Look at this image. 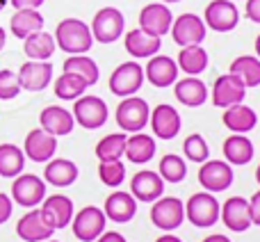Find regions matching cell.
<instances>
[{"label":"cell","instance_id":"obj_14","mask_svg":"<svg viewBox=\"0 0 260 242\" xmlns=\"http://www.w3.org/2000/svg\"><path fill=\"white\" fill-rule=\"evenodd\" d=\"M41 217L53 231L64 229L73 220V201L64 194H50L41 201Z\"/></svg>","mask_w":260,"mask_h":242},{"label":"cell","instance_id":"obj_20","mask_svg":"<svg viewBox=\"0 0 260 242\" xmlns=\"http://www.w3.org/2000/svg\"><path fill=\"white\" fill-rule=\"evenodd\" d=\"M148 124H151V130L157 139H174L180 133L183 121H180L178 110H174L167 103H160L155 105V110H151Z\"/></svg>","mask_w":260,"mask_h":242},{"label":"cell","instance_id":"obj_52","mask_svg":"<svg viewBox=\"0 0 260 242\" xmlns=\"http://www.w3.org/2000/svg\"><path fill=\"white\" fill-rule=\"evenodd\" d=\"M256 180L260 183V165H258V169H256Z\"/></svg>","mask_w":260,"mask_h":242},{"label":"cell","instance_id":"obj_22","mask_svg":"<svg viewBox=\"0 0 260 242\" xmlns=\"http://www.w3.org/2000/svg\"><path fill=\"white\" fill-rule=\"evenodd\" d=\"M53 233H55V231L44 222L39 208H32V210H27L25 215L18 220V224H16V235L21 240H25V242H44V240H50V238H53Z\"/></svg>","mask_w":260,"mask_h":242},{"label":"cell","instance_id":"obj_41","mask_svg":"<svg viewBox=\"0 0 260 242\" xmlns=\"http://www.w3.org/2000/svg\"><path fill=\"white\" fill-rule=\"evenodd\" d=\"M183 151H185V158L192 162H206L208 160V144L203 139V135L199 133H192L183 144Z\"/></svg>","mask_w":260,"mask_h":242},{"label":"cell","instance_id":"obj_34","mask_svg":"<svg viewBox=\"0 0 260 242\" xmlns=\"http://www.w3.org/2000/svg\"><path fill=\"white\" fill-rule=\"evenodd\" d=\"M25 167V153L14 144H0V176L3 178H16L23 174Z\"/></svg>","mask_w":260,"mask_h":242},{"label":"cell","instance_id":"obj_16","mask_svg":"<svg viewBox=\"0 0 260 242\" xmlns=\"http://www.w3.org/2000/svg\"><path fill=\"white\" fill-rule=\"evenodd\" d=\"M18 82H21V89L25 92H44L46 87L53 80V64L46 59V62H39V59H30L25 62L21 69H18Z\"/></svg>","mask_w":260,"mask_h":242},{"label":"cell","instance_id":"obj_49","mask_svg":"<svg viewBox=\"0 0 260 242\" xmlns=\"http://www.w3.org/2000/svg\"><path fill=\"white\" fill-rule=\"evenodd\" d=\"M155 242H183V240L176 238V235H171V233H165V235H160Z\"/></svg>","mask_w":260,"mask_h":242},{"label":"cell","instance_id":"obj_38","mask_svg":"<svg viewBox=\"0 0 260 242\" xmlns=\"http://www.w3.org/2000/svg\"><path fill=\"white\" fill-rule=\"evenodd\" d=\"M87 92V82L73 73H62L55 80V96L62 101H76Z\"/></svg>","mask_w":260,"mask_h":242},{"label":"cell","instance_id":"obj_11","mask_svg":"<svg viewBox=\"0 0 260 242\" xmlns=\"http://www.w3.org/2000/svg\"><path fill=\"white\" fill-rule=\"evenodd\" d=\"M171 37L174 41L183 48V46H197L203 44L208 35V27L203 23V18H199L197 14H180L174 23H171Z\"/></svg>","mask_w":260,"mask_h":242},{"label":"cell","instance_id":"obj_21","mask_svg":"<svg viewBox=\"0 0 260 242\" xmlns=\"http://www.w3.org/2000/svg\"><path fill=\"white\" fill-rule=\"evenodd\" d=\"M219 217L226 224V229L233 233H244L251 226V213H249V201L244 197H231L219 208Z\"/></svg>","mask_w":260,"mask_h":242},{"label":"cell","instance_id":"obj_35","mask_svg":"<svg viewBox=\"0 0 260 242\" xmlns=\"http://www.w3.org/2000/svg\"><path fill=\"white\" fill-rule=\"evenodd\" d=\"M231 73L244 82V87H258L260 85V59L253 55H240L231 62Z\"/></svg>","mask_w":260,"mask_h":242},{"label":"cell","instance_id":"obj_43","mask_svg":"<svg viewBox=\"0 0 260 242\" xmlns=\"http://www.w3.org/2000/svg\"><path fill=\"white\" fill-rule=\"evenodd\" d=\"M12 210H14V201L7 194L0 192V224H5V222L12 217Z\"/></svg>","mask_w":260,"mask_h":242},{"label":"cell","instance_id":"obj_53","mask_svg":"<svg viewBox=\"0 0 260 242\" xmlns=\"http://www.w3.org/2000/svg\"><path fill=\"white\" fill-rule=\"evenodd\" d=\"M9 0H0V9H5V5H7Z\"/></svg>","mask_w":260,"mask_h":242},{"label":"cell","instance_id":"obj_2","mask_svg":"<svg viewBox=\"0 0 260 242\" xmlns=\"http://www.w3.org/2000/svg\"><path fill=\"white\" fill-rule=\"evenodd\" d=\"M219 201L212 197V192H197L185 203V217L197 229H210L219 220Z\"/></svg>","mask_w":260,"mask_h":242},{"label":"cell","instance_id":"obj_26","mask_svg":"<svg viewBox=\"0 0 260 242\" xmlns=\"http://www.w3.org/2000/svg\"><path fill=\"white\" fill-rule=\"evenodd\" d=\"M123 46H126L128 55H133L135 59H139V57H153V55H157V50H160L162 39H160V37L148 35V32H144L142 27H135V30H130L128 35H126V39H123Z\"/></svg>","mask_w":260,"mask_h":242},{"label":"cell","instance_id":"obj_1","mask_svg":"<svg viewBox=\"0 0 260 242\" xmlns=\"http://www.w3.org/2000/svg\"><path fill=\"white\" fill-rule=\"evenodd\" d=\"M55 44L69 55H82L94 46L91 27L80 18H64L55 27Z\"/></svg>","mask_w":260,"mask_h":242},{"label":"cell","instance_id":"obj_3","mask_svg":"<svg viewBox=\"0 0 260 242\" xmlns=\"http://www.w3.org/2000/svg\"><path fill=\"white\" fill-rule=\"evenodd\" d=\"M151 108L139 96H126L117 108V126L123 133H142L148 126Z\"/></svg>","mask_w":260,"mask_h":242},{"label":"cell","instance_id":"obj_33","mask_svg":"<svg viewBox=\"0 0 260 242\" xmlns=\"http://www.w3.org/2000/svg\"><path fill=\"white\" fill-rule=\"evenodd\" d=\"M55 48H57L55 37L48 35V32H44V30H39V32H35V35H30V37L23 39V50H25V55L30 59L46 62V59L53 57Z\"/></svg>","mask_w":260,"mask_h":242},{"label":"cell","instance_id":"obj_31","mask_svg":"<svg viewBox=\"0 0 260 242\" xmlns=\"http://www.w3.org/2000/svg\"><path fill=\"white\" fill-rule=\"evenodd\" d=\"M208 62H210V57H208L206 48H201V44L183 46L178 53V59H176L178 69L183 73H187V76H199V73H203L208 69Z\"/></svg>","mask_w":260,"mask_h":242},{"label":"cell","instance_id":"obj_45","mask_svg":"<svg viewBox=\"0 0 260 242\" xmlns=\"http://www.w3.org/2000/svg\"><path fill=\"white\" fill-rule=\"evenodd\" d=\"M16 9H39L46 0H9Z\"/></svg>","mask_w":260,"mask_h":242},{"label":"cell","instance_id":"obj_8","mask_svg":"<svg viewBox=\"0 0 260 242\" xmlns=\"http://www.w3.org/2000/svg\"><path fill=\"white\" fill-rule=\"evenodd\" d=\"M151 222L162 231H174L185 222V203L176 197H160L151 206Z\"/></svg>","mask_w":260,"mask_h":242},{"label":"cell","instance_id":"obj_17","mask_svg":"<svg viewBox=\"0 0 260 242\" xmlns=\"http://www.w3.org/2000/svg\"><path fill=\"white\" fill-rule=\"evenodd\" d=\"M171 23L174 16L165 3H151L139 12V27L153 37H165L171 30Z\"/></svg>","mask_w":260,"mask_h":242},{"label":"cell","instance_id":"obj_18","mask_svg":"<svg viewBox=\"0 0 260 242\" xmlns=\"http://www.w3.org/2000/svg\"><path fill=\"white\" fill-rule=\"evenodd\" d=\"M130 194L137 201L153 203L155 199H160L165 194V180L160 178V174L153 169H142L133 176L130 180Z\"/></svg>","mask_w":260,"mask_h":242},{"label":"cell","instance_id":"obj_24","mask_svg":"<svg viewBox=\"0 0 260 242\" xmlns=\"http://www.w3.org/2000/svg\"><path fill=\"white\" fill-rule=\"evenodd\" d=\"M174 94L178 103L187 105V108H199L208 101V87L199 76H187L174 82Z\"/></svg>","mask_w":260,"mask_h":242},{"label":"cell","instance_id":"obj_42","mask_svg":"<svg viewBox=\"0 0 260 242\" xmlns=\"http://www.w3.org/2000/svg\"><path fill=\"white\" fill-rule=\"evenodd\" d=\"M21 94V82H18V76L9 69H3L0 71V101H12Z\"/></svg>","mask_w":260,"mask_h":242},{"label":"cell","instance_id":"obj_51","mask_svg":"<svg viewBox=\"0 0 260 242\" xmlns=\"http://www.w3.org/2000/svg\"><path fill=\"white\" fill-rule=\"evenodd\" d=\"M256 55H258V59H260V35H258V39H256Z\"/></svg>","mask_w":260,"mask_h":242},{"label":"cell","instance_id":"obj_12","mask_svg":"<svg viewBox=\"0 0 260 242\" xmlns=\"http://www.w3.org/2000/svg\"><path fill=\"white\" fill-rule=\"evenodd\" d=\"M244 96H247V87L235 73H224L212 85V105L215 108L226 110L231 105H238L244 101Z\"/></svg>","mask_w":260,"mask_h":242},{"label":"cell","instance_id":"obj_4","mask_svg":"<svg viewBox=\"0 0 260 242\" xmlns=\"http://www.w3.org/2000/svg\"><path fill=\"white\" fill-rule=\"evenodd\" d=\"M123 27H126L123 14L117 7H103L96 12L91 21V37L101 44H114L123 35Z\"/></svg>","mask_w":260,"mask_h":242},{"label":"cell","instance_id":"obj_47","mask_svg":"<svg viewBox=\"0 0 260 242\" xmlns=\"http://www.w3.org/2000/svg\"><path fill=\"white\" fill-rule=\"evenodd\" d=\"M94 242H128V240L121 233H117V231H103Z\"/></svg>","mask_w":260,"mask_h":242},{"label":"cell","instance_id":"obj_6","mask_svg":"<svg viewBox=\"0 0 260 242\" xmlns=\"http://www.w3.org/2000/svg\"><path fill=\"white\" fill-rule=\"evenodd\" d=\"M105 224H108V217L99 206H85L71 220L73 235L80 242H94L105 231Z\"/></svg>","mask_w":260,"mask_h":242},{"label":"cell","instance_id":"obj_30","mask_svg":"<svg viewBox=\"0 0 260 242\" xmlns=\"http://www.w3.org/2000/svg\"><path fill=\"white\" fill-rule=\"evenodd\" d=\"M123 156L128 158L135 165H146V162L153 160L155 156V139L151 135L144 133H133L126 142V153Z\"/></svg>","mask_w":260,"mask_h":242},{"label":"cell","instance_id":"obj_28","mask_svg":"<svg viewBox=\"0 0 260 242\" xmlns=\"http://www.w3.org/2000/svg\"><path fill=\"white\" fill-rule=\"evenodd\" d=\"M221 121H224V126L229 130L244 135V133H251V130L256 128L258 114H256V110H251L249 105L238 103V105H231V108L224 110V114H221Z\"/></svg>","mask_w":260,"mask_h":242},{"label":"cell","instance_id":"obj_55","mask_svg":"<svg viewBox=\"0 0 260 242\" xmlns=\"http://www.w3.org/2000/svg\"><path fill=\"white\" fill-rule=\"evenodd\" d=\"M44 242H57V240H44Z\"/></svg>","mask_w":260,"mask_h":242},{"label":"cell","instance_id":"obj_10","mask_svg":"<svg viewBox=\"0 0 260 242\" xmlns=\"http://www.w3.org/2000/svg\"><path fill=\"white\" fill-rule=\"evenodd\" d=\"M240 12L233 0H210L203 14V23L212 32H231L238 27Z\"/></svg>","mask_w":260,"mask_h":242},{"label":"cell","instance_id":"obj_7","mask_svg":"<svg viewBox=\"0 0 260 242\" xmlns=\"http://www.w3.org/2000/svg\"><path fill=\"white\" fill-rule=\"evenodd\" d=\"M144 85V69L137 62H123L110 76V92L114 96H135Z\"/></svg>","mask_w":260,"mask_h":242},{"label":"cell","instance_id":"obj_9","mask_svg":"<svg viewBox=\"0 0 260 242\" xmlns=\"http://www.w3.org/2000/svg\"><path fill=\"white\" fill-rule=\"evenodd\" d=\"M46 199V183L37 174H18L12 183V201L23 208H37Z\"/></svg>","mask_w":260,"mask_h":242},{"label":"cell","instance_id":"obj_46","mask_svg":"<svg viewBox=\"0 0 260 242\" xmlns=\"http://www.w3.org/2000/svg\"><path fill=\"white\" fill-rule=\"evenodd\" d=\"M247 16L253 23H260V0H247Z\"/></svg>","mask_w":260,"mask_h":242},{"label":"cell","instance_id":"obj_44","mask_svg":"<svg viewBox=\"0 0 260 242\" xmlns=\"http://www.w3.org/2000/svg\"><path fill=\"white\" fill-rule=\"evenodd\" d=\"M249 213H251V224L260 226V190L249 199Z\"/></svg>","mask_w":260,"mask_h":242},{"label":"cell","instance_id":"obj_15","mask_svg":"<svg viewBox=\"0 0 260 242\" xmlns=\"http://www.w3.org/2000/svg\"><path fill=\"white\" fill-rule=\"evenodd\" d=\"M57 151V137L50 133H46L44 128H35L25 135V144H23V153L25 158H30L32 162H48Z\"/></svg>","mask_w":260,"mask_h":242},{"label":"cell","instance_id":"obj_29","mask_svg":"<svg viewBox=\"0 0 260 242\" xmlns=\"http://www.w3.org/2000/svg\"><path fill=\"white\" fill-rule=\"evenodd\" d=\"M9 30L16 39H25L44 30V16L39 14V9H16V14L9 18Z\"/></svg>","mask_w":260,"mask_h":242},{"label":"cell","instance_id":"obj_40","mask_svg":"<svg viewBox=\"0 0 260 242\" xmlns=\"http://www.w3.org/2000/svg\"><path fill=\"white\" fill-rule=\"evenodd\" d=\"M99 176L108 188H119L126 178V165L121 160H112V162H101L99 165Z\"/></svg>","mask_w":260,"mask_h":242},{"label":"cell","instance_id":"obj_32","mask_svg":"<svg viewBox=\"0 0 260 242\" xmlns=\"http://www.w3.org/2000/svg\"><path fill=\"white\" fill-rule=\"evenodd\" d=\"M224 158L229 165H247L253 160V144L247 135L233 133L224 142Z\"/></svg>","mask_w":260,"mask_h":242},{"label":"cell","instance_id":"obj_39","mask_svg":"<svg viewBox=\"0 0 260 242\" xmlns=\"http://www.w3.org/2000/svg\"><path fill=\"white\" fill-rule=\"evenodd\" d=\"M157 174H160V178L165 180V183H180V180H185V176H187V165H185V160L180 156L169 153V156H165L160 160Z\"/></svg>","mask_w":260,"mask_h":242},{"label":"cell","instance_id":"obj_48","mask_svg":"<svg viewBox=\"0 0 260 242\" xmlns=\"http://www.w3.org/2000/svg\"><path fill=\"white\" fill-rule=\"evenodd\" d=\"M203 242H231L226 235H221V233H215V235H208V238H203Z\"/></svg>","mask_w":260,"mask_h":242},{"label":"cell","instance_id":"obj_36","mask_svg":"<svg viewBox=\"0 0 260 242\" xmlns=\"http://www.w3.org/2000/svg\"><path fill=\"white\" fill-rule=\"evenodd\" d=\"M64 73H73V76L82 78L87 82V87L96 85L99 82V67L91 57L87 55H71V57L64 62Z\"/></svg>","mask_w":260,"mask_h":242},{"label":"cell","instance_id":"obj_13","mask_svg":"<svg viewBox=\"0 0 260 242\" xmlns=\"http://www.w3.org/2000/svg\"><path fill=\"white\" fill-rule=\"evenodd\" d=\"M199 183L206 192H224L233 185V167L224 160H206L199 169Z\"/></svg>","mask_w":260,"mask_h":242},{"label":"cell","instance_id":"obj_54","mask_svg":"<svg viewBox=\"0 0 260 242\" xmlns=\"http://www.w3.org/2000/svg\"><path fill=\"white\" fill-rule=\"evenodd\" d=\"M165 5H169V3H180V0H162Z\"/></svg>","mask_w":260,"mask_h":242},{"label":"cell","instance_id":"obj_27","mask_svg":"<svg viewBox=\"0 0 260 242\" xmlns=\"http://www.w3.org/2000/svg\"><path fill=\"white\" fill-rule=\"evenodd\" d=\"M44 180L55 188H69L78 180V167L76 162L67 160V158H50L46 162Z\"/></svg>","mask_w":260,"mask_h":242},{"label":"cell","instance_id":"obj_23","mask_svg":"<svg viewBox=\"0 0 260 242\" xmlns=\"http://www.w3.org/2000/svg\"><path fill=\"white\" fill-rule=\"evenodd\" d=\"M103 213L108 220L117 222V224H126V222H130L135 217V213H137V199L130 192L117 190V192H112L105 199Z\"/></svg>","mask_w":260,"mask_h":242},{"label":"cell","instance_id":"obj_37","mask_svg":"<svg viewBox=\"0 0 260 242\" xmlns=\"http://www.w3.org/2000/svg\"><path fill=\"white\" fill-rule=\"evenodd\" d=\"M126 142H128V135L126 133L105 135V137L96 144V158H99L101 162L121 160V156L126 153Z\"/></svg>","mask_w":260,"mask_h":242},{"label":"cell","instance_id":"obj_19","mask_svg":"<svg viewBox=\"0 0 260 242\" xmlns=\"http://www.w3.org/2000/svg\"><path fill=\"white\" fill-rule=\"evenodd\" d=\"M178 64H176L174 57H167V55H153L148 57V64L144 69V78H148L153 87H171L176 80H178Z\"/></svg>","mask_w":260,"mask_h":242},{"label":"cell","instance_id":"obj_50","mask_svg":"<svg viewBox=\"0 0 260 242\" xmlns=\"http://www.w3.org/2000/svg\"><path fill=\"white\" fill-rule=\"evenodd\" d=\"M5 44H7V35H5V30L0 27V50L5 48Z\"/></svg>","mask_w":260,"mask_h":242},{"label":"cell","instance_id":"obj_25","mask_svg":"<svg viewBox=\"0 0 260 242\" xmlns=\"http://www.w3.org/2000/svg\"><path fill=\"white\" fill-rule=\"evenodd\" d=\"M39 124L46 133L55 135V137H62V135H69L76 126V119L69 110L59 108V105H48L46 110H41L39 114Z\"/></svg>","mask_w":260,"mask_h":242},{"label":"cell","instance_id":"obj_5","mask_svg":"<svg viewBox=\"0 0 260 242\" xmlns=\"http://www.w3.org/2000/svg\"><path fill=\"white\" fill-rule=\"evenodd\" d=\"M71 114L76 119V124H80L82 128L96 130L101 126H105V121H108V105H105L103 99H99L94 94H82L80 99H76Z\"/></svg>","mask_w":260,"mask_h":242}]
</instances>
